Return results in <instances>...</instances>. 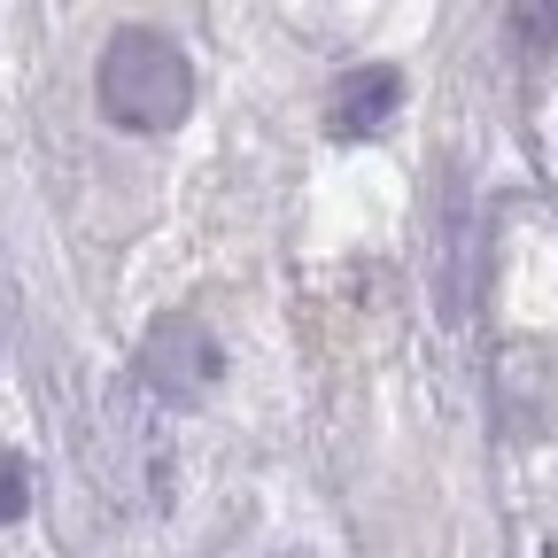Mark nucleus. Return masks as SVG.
<instances>
[{
    "instance_id": "nucleus-3",
    "label": "nucleus",
    "mask_w": 558,
    "mask_h": 558,
    "mask_svg": "<svg viewBox=\"0 0 558 558\" xmlns=\"http://www.w3.org/2000/svg\"><path fill=\"white\" fill-rule=\"evenodd\" d=\"M396 109H403V70L365 62V70H349V78L333 86L326 132H333V140H380V132L396 124Z\"/></svg>"
},
{
    "instance_id": "nucleus-2",
    "label": "nucleus",
    "mask_w": 558,
    "mask_h": 558,
    "mask_svg": "<svg viewBox=\"0 0 558 558\" xmlns=\"http://www.w3.org/2000/svg\"><path fill=\"white\" fill-rule=\"evenodd\" d=\"M218 373H226V357L202 318H156L148 341H140V388L163 403H194L202 388H218Z\"/></svg>"
},
{
    "instance_id": "nucleus-5",
    "label": "nucleus",
    "mask_w": 558,
    "mask_h": 558,
    "mask_svg": "<svg viewBox=\"0 0 558 558\" xmlns=\"http://www.w3.org/2000/svg\"><path fill=\"white\" fill-rule=\"evenodd\" d=\"M512 32L527 47H558V9H512Z\"/></svg>"
},
{
    "instance_id": "nucleus-1",
    "label": "nucleus",
    "mask_w": 558,
    "mask_h": 558,
    "mask_svg": "<svg viewBox=\"0 0 558 558\" xmlns=\"http://www.w3.org/2000/svg\"><path fill=\"white\" fill-rule=\"evenodd\" d=\"M94 86H101V109L124 132H171L194 109V62L163 32H117Z\"/></svg>"
},
{
    "instance_id": "nucleus-4",
    "label": "nucleus",
    "mask_w": 558,
    "mask_h": 558,
    "mask_svg": "<svg viewBox=\"0 0 558 558\" xmlns=\"http://www.w3.org/2000/svg\"><path fill=\"white\" fill-rule=\"evenodd\" d=\"M24 505H32V465L0 450V527H9V520H24Z\"/></svg>"
},
{
    "instance_id": "nucleus-6",
    "label": "nucleus",
    "mask_w": 558,
    "mask_h": 558,
    "mask_svg": "<svg viewBox=\"0 0 558 558\" xmlns=\"http://www.w3.org/2000/svg\"><path fill=\"white\" fill-rule=\"evenodd\" d=\"M550 558H558V535H550Z\"/></svg>"
}]
</instances>
